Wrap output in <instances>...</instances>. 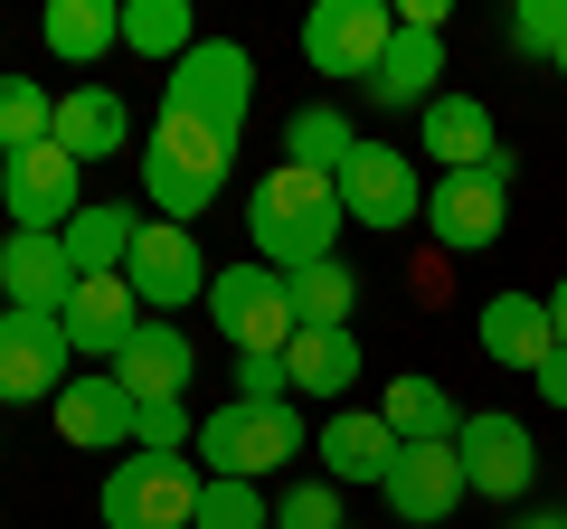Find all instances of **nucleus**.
<instances>
[{
	"mask_svg": "<svg viewBox=\"0 0 567 529\" xmlns=\"http://www.w3.org/2000/svg\"><path fill=\"white\" fill-rule=\"evenodd\" d=\"M341 189L322 180V170H293L275 162L256 189H246V246H256V264H275V274H303V264L341 256Z\"/></svg>",
	"mask_w": 567,
	"mask_h": 529,
	"instance_id": "f257e3e1",
	"label": "nucleus"
},
{
	"mask_svg": "<svg viewBox=\"0 0 567 529\" xmlns=\"http://www.w3.org/2000/svg\"><path fill=\"white\" fill-rule=\"evenodd\" d=\"M133 162H142V199H152V218L189 227V218H208V199H218L227 170H237V133H218V123L171 114V104H162V123H152V143H142Z\"/></svg>",
	"mask_w": 567,
	"mask_h": 529,
	"instance_id": "f03ea898",
	"label": "nucleus"
},
{
	"mask_svg": "<svg viewBox=\"0 0 567 529\" xmlns=\"http://www.w3.org/2000/svg\"><path fill=\"white\" fill-rule=\"evenodd\" d=\"M303 407L293 397H275V407H256V397H227L218 416H199V445H189V464L208 473V483H265V473H284L293 454H303Z\"/></svg>",
	"mask_w": 567,
	"mask_h": 529,
	"instance_id": "7ed1b4c3",
	"label": "nucleus"
},
{
	"mask_svg": "<svg viewBox=\"0 0 567 529\" xmlns=\"http://www.w3.org/2000/svg\"><path fill=\"white\" fill-rule=\"evenodd\" d=\"M208 322H218V341L237 350V360H284L293 350V284H284L275 264H218L208 274Z\"/></svg>",
	"mask_w": 567,
	"mask_h": 529,
	"instance_id": "20e7f679",
	"label": "nucleus"
},
{
	"mask_svg": "<svg viewBox=\"0 0 567 529\" xmlns=\"http://www.w3.org/2000/svg\"><path fill=\"white\" fill-rule=\"evenodd\" d=\"M208 473L189 454H123L104 473V529H199Z\"/></svg>",
	"mask_w": 567,
	"mask_h": 529,
	"instance_id": "39448f33",
	"label": "nucleus"
},
{
	"mask_svg": "<svg viewBox=\"0 0 567 529\" xmlns=\"http://www.w3.org/2000/svg\"><path fill=\"white\" fill-rule=\"evenodd\" d=\"M502 227H511V152H492L483 170H435L425 237L445 256H483V246H502Z\"/></svg>",
	"mask_w": 567,
	"mask_h": 529,
	"instance_id": "423d86ee",
	"label": "nucleus"
},
{
	"mask_svg": "<svg viewBox=\"0 0 567 529\" xmlns=\"http://www.w3.org/2000/svg\"><path fill=\"white\" fill-rule=\"evenodd\" d=\"M162 104H171V114L218 123V133H246V104H256V58H246L237 39H199V48L162 76Z\"/></svg>",
	"mask_w": 567,
	"mask_h": 529,
	"instance_id": "0eeeda50",
	"label": "nucleus"
},
{
	"mask_svg": "<svg viewBox=\"0 0 567 529\" xmlns=\"http://www.w3.org/2000/svg\"><path fill=\"white\" fill-rule=\"evenodd\" d=\"M331 189H341V218L379 227V237H398V227L425 218V180H416V162H406L398 143H360L341 170H331Z\"/></svg>",
	"mask_w": 567,
	"mask_h": 529,
	"instance_id": "6e6552de",
	"label": "nucleus"
},
{
	"mask_svg": "<svg viewBox=\"0 0 567 529\" xmlns=\"http://www.w3.org/2000/svg\"><path fill=\"white\" fill-rule=\"evenodd\" d=\"M76 378V341L58 312H0V407H58Z\"/></svg>",
	"mask_w": 567,
	"mask_h": 529,
	"instance_id": "1a4fd4ad",
	"label": "nucleus"
},
{
	"mask_svg": "<svg viewBox=\"0 0 567 529\" xmlns=\"http://www.w3.org/2000/svg\"><path fill=\"white\" fill-rule=\"evenodd\" d=\"M123 284H133V303L152 312V322H181V303H208V256H199V237L171 227V218H142Z\"/></svg>",
	"mask_w": 567,
	"mask_h": 529,
	"instance_id": "9d476101",
	"label": "nucleus"
},
{
	"mask_svg": "<svg viewBox=\"0 0 567 529\" xmlns=\"http://www.w3.org/2000/svg\"><path fill=\"white\" fill-rule=\"evenodd\" d=\"M0 208H10V227H29V237H66V218L85 208V170L66 162L58 143H29L0 162Z\"/></svg>",
	"mask_w": 567,
	"mask_h": 529,
	"instance_id": "9b49d317",
	"label": "nucleus"
},
{
	"mask_svg": "<svg viewBox=\"0 0 567 529\" xmlns=\"http://www.w3.org/2000/svg\"><path fill=\"white\" fill-rule=\"evenodd\" d=\"M388 39H398V10L388 0H322L303 20V58H312V76H379V58H388Z\"/></svg>",
	"mask_w": 567,
	"mask_h": 529,
	"instance_id": "f8f14e48",
	"label": "nucleus"
},
{
	"mask_svg": "<svg viewBox=\"0 0 567 529\" xmlns=\"http://www.w3.org/2000/svg\"><path fill=\"white\" fill-rule=\"evenodd\" d=\"M454 454H464V491L473 501H520L529 473H539V445H529V426L511 407H473L464 435H454Z\"/></svg>",
	"mask_w": 567,
	"mask_h": 529,
	"instance_id": "ddd939ff",
	"label": "nucleus"
},
{
	"mask_svg": "<svg viewBox=\"0 0 567 529\" xmlns=\"http://www.w3.org/2000/svg\"><path fill=\"white\" fill-rule=\"evenodd\" d=\"M48 416H58V435H66L76 454H123V445H133V426H142L133 387H123L114 369H85V378H66Z\"/></svg>",
	"mask_w": 567,
	"mask_h": 529,
	"instance_id": "4468645a",
	"label": "nucleus"
},
{
	"mask_svg": "<svg viewBox=\"0 0 567 529\" xmlns=\"http://www.w3.org/2000/svg\"><path fill=\"white\" fill-rule=\"evenodd\" d=\"M66 341H76V360H95V369H114L123 350H133V331L152 322V312L133 303V284L123 274H76V293H66Z\"/></svg>",
	"mask_w": 567,
	"mask_h": 529,
	"instance_id": "2eb2a0df",
	"label": "nucleus"
},
{
	"mask_svg": "<svg viewBox=\"0 0 567 529\" xmlns=\"http://www.w3.org/2000/svg\"><path fill=\"white\" fill-rule=\"evenodd\" d=\"M388 510H398L406 529H435L454 520V501H464V454L454 445H398V464H388Z\"/></svg>",
	"mask_w": 567,
	"mask_h": 529,
	"instance_id": "dca6fc26",
	"label": "nucleus"
},
{
	"mask_svg": "<svg viewBox=\"0 0 567 529\" xmlns=\"http://www.w3.org/2000/svg\"><path fill=\"white\" fill-rule=\"evenodd\" d=\"M0 293H10V312H66V293H76L66 237H29V227H10V237H0Z\"/></svg>",
	"mask_w": 567,
	"mask_h": 529,
	"instance_id": "f3484780",
	"label": "nucleus"
},
{
	"mask_svg": "<svg viewBox=\"0 0 567 529\" xmlns=\"http://www.w3.org/2000/svg\"><path fill=\"white\" fill-rule=\"evenodd\" d=\"M379 114H425V104L445 95V39L435 29H398L388 39V58H379V76L360 85Z\"/></svg>",
	"mask_w": 567,
	"mask_h": 529,
	"instance_id": "a211bd4d",
	"label": "nucleus"
},
{
	"mask_svg": "<svg viewBox=\"0 0 567 529\" xmlns=\"http://www.w3.org/2000/svg\"><path fill=\"white\" fill-rule=\"evenodd\" d=\"M473 341H483L492 369H520V378H539V360L558 350V331H548V293H492L483 322H473Z\"/></svg>",
	"mask_w": 567,
	"mask_h": 529,
	"instance_id": "6ab92c4d",
	"label": "nucleus"
},
{
	"mask_svg": "<svg viewBox=\"0 0 567 529\" xmlns=\"http://www.w3.org/2000/svg\"><path fill=\"white\" fill-rule=\"evenodd\" d=\"M416 152H425L435 170H483L492 152H502V143H492V104H483V95H454V85H445V95L416 114Z\"/></svg>",
	"mask_w": 567,
	"mask_h": 529,
	"instance_id": "aec40b11",
	"label": "nucleus"
},
{
	"mask_svg": "<svg viewBox=\"0 0 567 529\" xmlns=\"http://www.w3.org/2000/svg\"><path fill=\"white\" fill-rule=\"evenodd\" d=\"M189 369H199V350H189V331L181 322H142L133 331V350L114 360V378L133 387V407H171L189 387Z\"/></svg>",
	"mask_w": 567,
	"mask_h": 529,
	"instance_id": "412c9836",
	"label": "nucleus"
},
{
	"mask_svg": "<svg viewBox=\"0 0 567 529\" xmlns=\"http://www.w3.org/2000/svg\"><path fill=\"white\" fill-rule=\"evenodd\" d=\"M58 152H66L76 170L133 152V114H123L114 85H76V95H58Z\"/></svg>",
	"mask_w": 567,
	"mask_h": 529,
	"instance_id": "4be33fe9",
	"label": "nucleus"
},
{
	"mask_svg": "<svg viewBox=\"0 0 567 529\" xmlns=\"http://www.w3.org/2000/svg\"><path fill=\"white\" fill-rule=\"evenodd\" d=\"M398 435L379 426V407H331L322 416V483H388Z\"/></svg>",
	"mask_w": 567,
	"mask_h": 529,
	"instance_id": "5701e85b",
	"label": "nucleus"
},
{
	"mask_svg": "<svg viewBox=\"0 0 567 529\" xmlns=\"http://www.w3.org/2000/svg\"><path fill=\"white\" fill-rule=\"evenodd\" d=\"M379 426L398 435V445H454L464 435V407H454L435 378H416V369H398V378L379 387Z\"/></svg>",
	"mask_w": 567,
	"mask_h": 529,
	"instance_id": "b1692460",
	"label": "nucleus"
},
{
	"mask_svg": "<svg viewBox=\"0 0 567 529\" xmlns=\"http://www.w3.org/2000/svg\"><path fill=\"white\" fill-rule=\"evenodd\" d=\"M133 237H142V208L95 199V208L66 218V264H76V274H123V264H133Z\"/></svg>",
	"mask_w": 567,
	"mask_h": 529,
	"instance_id": "393cba45",
	"label": "nucleus"
},
{
	"mask_svg": "<svg viewBox=\"0 0 567 529\" xmlns=\"http://www.w3.org/2000/svg\"><path fill=\"white\" fill-rule=\"evenodd\" d=\"M284 378H293V397H350V378H360V341H350V331H293Z\"/></svg>",
	"mask_w": 567,
	"mask_h": 529,
	"instance_id": "a878e982",
	"label": "nucleus"
},
{
	"mask_svg": "<svg viewBox=\"0 0 567 529\" xmlns=\"http://www.w3.org/2000/svg\"><path fill=\"white\" fill-rule=\"evenodd\" d=\"M48 58H66V66H95L104 48H123V10L114 0H48Z\"/></svg>",
	"mask_w": 567,
	"mask_h": 529,
	"instance_id": "bb28decb",
	"label": "nucleus"
},
{
	"mask_svg": "<svg viewBox=\"0 0 567 529\" xmlns=\"http://www.w3.org/2000/svg\"><path fill=\"white\" fill-rule=\"evenodd\" d=\"M350 152H360V133H350V114L341 104H293V114H284V162L293 170H341Z\"/></svg>",
	"mask_w": 567,
	"mask_h": 529,
	"instance_id": "cd10ccee",
	"label": "nucleus"
},
{
	"mask_svg": "<svg viewBox=\"0 0 567 529\" xmlns=\"http://www.w3.org/2000/svg\"><path fill=\"white\" fill-rule=\"evenodd\" d=\"M284 284H293V322H303V331H350V303H360V274H350L341 256L303 264V274H284Z\"/></svg>",
	"mask_w": 567,
	"mask_h": 529,
	"instance_id": "c85d7f7f",
	"label": "nucleus"
},
{
	"mask_svg": "<svg viewBox=\"0 0 567 529\" xmlns=\"http://www.w3.org/2000/svg\"><path fill=\"white\" fill-rule=\"evenodd\" d=\"M123 48H142V58L181 66L189 48H199V20H189V0H123Z\"/></svg>",
	"mask_w": 567,
	"mask_h": 529,
	"instance_id": "c756f323",
	"label": "nucleus"
},
{
	"mask_svg": "<svg viewBox=\"0 0 567 529\" xmlns=\"http://www.w3.org/2000/svg\"><path fill=\"white\" fill-rule=\"evenodd\" d=\"M29 143H58V95L29 85V76H0V162L29 152Z\"/></svg>",
	"mask_w": 567,
	"mask_h": 529,
	"instance_id": "7c9ffc66",
	"label": "nucleus"
},
{
	"mask_svg": "<svg viewBox=\"0 0 567 529\" xmlns=\"http://www.w3.org/2000/svg\"><path fill=\"white\" fill-rule=\"evenodd\" d=\"M199 529H275V501H265V483H208Z\"/></svg>",
	"mask_w": 567,
	"mask_h": 529,
	"instance_id": "2f4dec72",
	"label": "nucleus"
},
{
	"mask_svg": "<svg viewBox=\"0 0 567 529\" xmlns=\"http://www.w3.org/2000/svg\"><path fill=\"white\" fill-rule=\"evenodd\" d=\"M511 48L558 66L567 58V0H520V10H511Z\"/></svg>",
	"mask_w": 567,
	"mask_h": 529,
	"instance_id": "473e14b6",
	"label": "nucleus"
},
{
	"mask_svg": "<svg viewBox=\"0 0 567 529\" xmlns=\"http://www.w3.org/2000/svg\"><path fill=\"white\" fill-rule=\"evenodd\" d=\"M275 529H350L341 520V483H293L275 501Z\"/></svg>",
	"mask_w": 567,
	"mask_h": 529,
	"instance_id": "72a5a7b5",
	"label": "nucleus"
},
{
	"mask_svg": "<svg viewBox=\"0 0 567 529\" xmlns=\"http://www.w3.org/2000/svg\"><path fill=\"white\" fill-rule=\"evenodd\" d=\"M199 445V426H189V407L171 397V407H142V426H133V454H189Z\"/></svg>",
	"mask_w": 567,
	"mask_h": 529,
	"instance_id": "f704fd0d",
	"label": "nucleus"
},
{
	"mask_svg": "<svg viewBox=\"0 0 567 529\" xmlns=\"http://www.w3.org/2000/svg\"><path fill=\"white\" fill-rule=\"evenodd\" d=\"M237 397H256V407H275V397H293V378H284V360H237Z\"/></svg>",
	"mask_w": 567,
	"mask_h": 529,
	"instance_id": "c9c22d12",
	"label": "nucleus"
},
{
	"mask_svg": "<svg viewBox=\"0 0 567 529\" xmlns=\"http://www.w3.org/2000/svg\"><path fill=\"white\" fill-rule=\"evenodd\" d=\"M529 387H539L548 407H567V350H548V360H539V378H529Z\"/></svg>",
	"mask_w": 567,
	"mask_h": 529,
	"instance_id": "e433bc0d",
	"label": "nucleus"
},
{
	"mask_svg": "<svg viewBox=\"0 0 567 529\" xmlns=\"http://www.w3.org/2000/svg\"><path fill=\"white\" fill-rule=\"evenodd\" d=\"M548 331H558V350H567V274L548 284Z\"/></svg>",
	"mask_w": 567,
	"mask_h": 529,
	"instance_id": "4c0bfd02",
	"label": "nucleus"
},
{
	"mask_svg": "<svg viewBox=\"0 0 567 529\" xmlns=\"http://www.w3.org/2000/svg\"><path fill=\"white\" fill-rule=\"evenodd\" d=\"M511 529H567V510H520Z\"/></svg>",
	"mask_w": 567,
	"mask_h": 529,
	"instance_id": "58836bf2",
	"label": "nucleus"
},
{
	"mask_svg": "<svg viewBox=\"0 0 567 529\" xmlns=\"http://www.w3.org/2000/svg\"><path fill=\"white\" fill-rule=\"evenodd\" d=\"M558 85H567V58H558Z\"/></svg>",
	"mask_w": 567,
	"mask_h": 529,
	"instance_id": "ea45409f",
	"label": "nucleus"
}]
</instances>
